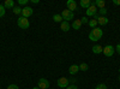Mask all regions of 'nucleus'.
<instances>
[{
  "label": "nucleus",
  "mask_w": 120,
  "mask_h": 89,
  "mask_svg": "<svg viewBox=\"0 0 120 89\" xmlns=\"http://www.w3.org/2000/svg\"><path fill=\"white\" fill-rule=\"evenodd\" d=\"M102 35H103V31H102V29H100V28H94V29H91V31H90V34H89V39L91 41H98L102 37Z\"/></svg>",
  "instance_id": "obj_1"
},
{
  "label": "nucleus",
  "mask_w": 120,
  "mask_h": 89,
  "mask_svg": "<svg viewBox=\"0 0 120 89\" xmlns=\"http://www.w3.org/2000/svg\"><path fill=\"white\" fill-rule=\"evenodd\" d=\"M17 24H18V27L21 28V29H28V28L30 27L29 19L25 18V17H22V16L17 19Z\"/></svg>",
  "instance_id": "obj_2"
},
{
  "label": "nucleus",
  "mask_w": 120,
  "mask_h": 89,
  "mask_svg": "<svg viewBox=\"0 0 120 89\" xmlns=\"http://www.w3.org/2000/svg\"><path fill=\"white\" fill-rule=\"evenodd\" d=\"M56 84H58V87L60 89H66L70 85V82H68V80L66 77H60L58 80V82H56Z\"/></svg>",
  "instance_id": "obj_3"
},
{
  "label": "nucleus",
  "mask_w": 120,
  "mask_h": 89,
  "mask_svg": "<svg viewBox=\"0 0 120 89\" xmlns=\"http://www.w3.org/2000/svg\"><path fill=\"white\" fill-rule=\"evenodd\" d=\"M61 17H63L64 21L68 22V21H71V19H73L75 15H73V12L70 11V10H63V12H61Z\"/></svg>",
  "instance_id": "obj_4"
},
{
  "label": "nucleus",
  "mask_w": 120,
  "mask_h": 89,
  "mask_svg": "<svg viewBox=\"0 0 120 89\" xmlns=\"http://www.w3.org/2000/svg\"><path fill=\"white\" fill-rule=\"evenodd\" d=\"M115 52V47H113L112 45H107L106 47H103V54L106 57H112Z\"/></svg>",
  "instance_id": "obj_5"
},
{
  "label": "nucleus",
  "mask_w": 120,
  "mask_h": 89,
  "mask_svg": "<svg viewBox=\"0 0 120 89\" xmlns=\"http://www.w3.org/2000/svg\"><path fill=\"white\" fill-rule=\"evenodd\" d=\"M37 87H38L40 89H48V88H49V82H48V80H46V78H40L38 83H37Z\"/></svg>",
  "instance_id": "obj_6"
},
{
  "label": "nucleus",
  "mask_w": 120,
  "mask_h": 89,
  "mask_svg": "<svg viewBox=\"0 0 120 89\" xmlns=\"http://www.w3.org/2000/svg\"><path fill=\"white\" fill-rule=\"evenodd\" d=\"M34 13V10L31 8V7H29V6H25V7H23L22 8V17H25V18H28V17H30Z\"/></svg>",
  "instance_id": "obj_7"
},
{
  "label": "nucleus",
  "mask_w": 120,
  "mask_h": 89,
  "mask_svg": "<svg viewBox=\"0 0 120 89\" xmlns=\"http://www.w3.org/2000/svg\"><path fill=\"white\" fill-rule=\"evenodd\" d=\"M95 19L97 21V24H100V25H106L109 22V19L106 16H95Z\"/></svg>",
  "instance_id": "obj_8"
},
{
  "label": "nucleus",
  "mask_w": 120,
  "mask_h": 89,
  "mask_svg": "<svg viewBox=\"0 0 120 89\" xmlns=\"http://www.w3.org/2000/svg\"><path fill=\"white\" fill-rule=\"evenodd\" d=\"M97 13V7L93 4L89 8H86V17H90V16H96Z\"/></svg>",
  "instance_id": "obj_9"
},
{
  "label": "nucleus",
  "mask_w": 120,
  "mask_h": 89,
  "mask_svg": "<svg viewBox=\"0 0 120 89\" xmlns=\"http://www.w3.org/2000/svg\"><path fill=\"white\" fill-rule=\"evenodd\" d=\"M67 5V10H70L71 12H73L75 10H77V3L75 1V0H68V1L66 3Z\"/></svg>",
  "instance_id": "obj_10"
},
{
  "label": "nucleus",
  "mask_w": 120,
  "mask_h": 89,
  "mask_svg": "<svg viewBox=\"0 0 120 89\" xmlns=\"http://www.w3.org/2000/svg\"><path fill=\"white\" fill-rule=\"evenodd\" d=\"M79 5H81V7H83V8H89L93 5V3L90 1V0H81V1H79Z\"/></svg>",
  "instance_id": "obj_11"
},
{
  "label": "nucleus",
  "mask_w": 120,
  "mask_h": 89,
  "mask_svg": "<svg viewBox=\"0 0 120 89\" xmlns=\"http://www.w3.org/2000/svg\"><path fill=\"white\" fill-rule=\"evenodd\" d=\"M78 71H79V65H71L70 69H68L70 75H76Z\"/></svg>",
  "instance_id": "obj_12"
},
{
  "label": "nucleus",
  "mask_w": 120,
  "mask_h": 89,
  "mask_svg": "<svg viewBox=\"0 0 120 89\" xmlns=\"http://www.w3.org/2000/svg\"><path fill=\"white\" fill-rule=\"evenodd\" d=\"M103 52V47L102 46H100V45H95L93 46V53L95 54H100V53H102Z\"/></svg>",
  "instance_id": "obj_13"
},
{
  "label": "nucleus",
  "mask_w": 120,
  "mask_h": 89,
  "mask_svg": "<svg viewBox=\"0 0 120 89\" xmlns=\"http://www.w3.org/2000/svg\"><path fill=\"white\" fill-rule=\"evenodd\" d=\"M82 27V21L81 19H75L73 23H72V28L75 30H79V28Z\"/></svg>",
  "instance_id": "obj_14"
},
{
  "label": "nucleus",
  "mask_w": 120,
  "mask_h": 89,
  "mask_svg": "<svg viewBox=\"0 0 120 89\" xmlns=\"http://www.w3.org/2000/svg\"><path fill=\"white\" fill-rule=\"evenodd\" d=\"M60 28H61L63 31H68L70 30V23L66 22V21H63L61 24H60Z\"/></svg>",
  "instance_id": "obj_15"
},
{
  "label": "nucleus",
  "mask_w": 120,
  "mask_h": 89,
  "mask_svg": "<svg viewBox=\"0 0 120 89\" xmlns=\"http://www.w3.org/2000/svg\"><path fill=\"white\" fill-rule=\"evenodd\" d=\"M4 7H5V8H13V7H15V3H13V0H5V3H4Z\"/></svg>",
  "instance_id": "obj_16"
},
{
  "label": "nucleus",
  "mask_w": 120,
  "mask_h": 89,
  "mask_svg": "<svg viewBox=\"0 0 120 89\" xmlns=\"http://www.w3.org/2000/svg\"><path fill=\"white\" fill-rule=\"evenodd\" d=\"M94 5H95L97 8H105V5H106V3L103 1V0H96V1L94 3Z\"/></svg>",
  "instance_id": "obj_17"
},
{
  "label": "nucleus",
  "mask_w": 120,
  "mask_h": 89,
  "mask_svg": "<svg viewBox=\"0 0 120 89\" xmlns=\"http://www.w3.org/2000/svg\"><path fill=\"white\" fill-rule=\"evenodd\" d=\"M53 21L54 22H56V23H61L63 21H64V19H63V17H61V15H54L53 16Z\"/></svg>",
  "instance_id": "obj_18"
},
{
  "label": "nucleus",
  "mask_w": 120,
  "mask_h": 89,
  "mask_svg": "<svg viewBox=\"0 0 120 89\" xmlns=\"http://www.w3.org/2000/svg\"><path fill=\"white\" fill-rule=\"evenodd\" d=\"M88 24H89V27L91 28V29H94V28L97 27V21H96V19H90Z\"/></svg>",
  "instance_id": "obj_19"
},
{
  "label": "nucleus",
  "mask_w": 120,
  "mask_h": 89,
  "mask_svg": "<svg viewBox=\"0 0 120 89\" xmlns=\"http://www.w3.org/2000/svg\"><path fill=\"white\" fill-rule=\"evenodd\" d=\"M79 70L81 71H88L89 70V65L86 63H82L81 65H79Z\"/></svg>",
  "instance_id": "obj_20"
},
{
  "label": "nucleus",
  "mask_w": 120,
  "mask_h": 89,
  "mask_svg": "<svg viewBox=\"0 0 120 89\" xmlns=\"http://www.w3.org/2000/svg\"><path fill=\"white\" fill-rule=\"evenodd\" d=\"M12 10H13V13H16V15H22V8L19 7V6H15Z\"/></svg>",
  "instance_id": "obj_21"
},
{
  "label": "nucleus",
  "mask_w": 120,
  "mask_h": 89,
  "mask_svg": "<svg viewBox=\"0 0 120 89\" xmlns=\"http://www.w3.org/2000/svg\"><path fill=\"white\" fill-rule=\"evenodd\" d=\"M5 7H4V5H0V18L1 17H4L5 16Z\"/></svg>",
  "instance_id": "obj_22"
},
{
  "label": "nucleus",
  "mask_w": 120,
  "mask_h": 89,
  "mask_svg": "<svg viewBox=\"0 0 120 89\" xmlns=\"http://www.w3.org/2000/svg\"><path fill=\"white\" fill-rule=\"evenodd\" d=\"M95 89H107V85L105 84V83H100V84H97L96 85V88Z\"/></svg>",
  "instance_id": "obj_23"
},
{
  "label": "nucleus",
  "mask_w": 120,
  "mask_h": 89,
  "mask_svg": "<svg viewBox=\"0 0 120 89\" xmlns=\"http://www.w3.org/2000/svg\"><path fill=\"white\" fill-rule=\"evenodd\" d=\"M98 12H100V15H101V16H106V13H107V8H100V10H98Z\"/></svg>",
  "instance_id": "obj_24"
},
{
  "label": "nucleus",
  "mask_w": 120,
  "mask_h": 89,
  "mask_svg": "<svg viewBox=\"0 0 120 89\" xmlns=\"http://www.w3.org/2000/svg\"><path fill=\"white\" fill-rule=\"evenodd\" d=\"M81 21H82V24H86V23H89V19H88L86 16L82 17V18H81Z\"/></svg>",
  "instance_id": "obj_25"
},
{
  "label": "nucleus",
  "mask_w": 120,
  "mask_h": 89,
  "mask_svg": "<svg viewBox=\"0 0 120 89\" xmlns=\"http://www.w3.org/2000/svg\"><path fill=\"white\" fill-rule=\"evenodd\" d=\"M29 3V0H18V4L19 5H26Z\"/></svg>",
  "instance_id": "obj_26"
},
{
  "label": "nucleus",
  "mask_w": 120,
  "mask_h": 89,
  "mask_svg": "<svg viewBox=\"0 0 120 89\" xmlns=\"http://www.w3.org/2000/svg\"><path fill=\"white\" fill-rule=\"evenodd\" d=\"M7 89H18V85L17 84H10L7 87Z\"/></svg>",
  "instance_id": "obj_27"
},
{
  "label": "nucleus",
  "mask_w": 120,
  "mask_h": 89,
  "mask_svg": "<svg viewBox=\"0 0 120 89\" xmlns=\"http://www.w3.org/2000/svg\"><path fill=\"white\" fill-rule=\"evenodd\" d=\"M66 89H78V87H77L76 84H70Z\"/></svg>",
  "instance_id": "obj_28"
},
{
  "label": "nucleus",
  "mask_w": 120,
  "mask_h": 89,
  "mask_svg": "<svg viewBox=\"0 0 120 89\" xmlns=\"http://www.w3.org/2000/svg\"><path fill=\"white\" fill-rule=\"evenodd\" d=\"M113 4L114 5H120V0H113Z\"/></svg>",
  "instance_id": "obj_29"
},
{
  "label": "nucleus",
  "mask_w": 120,
  "mask_h": 89,
  "mask_svg": "<svg viewBox=\"0 0 120 89\" xmlns=\"http://www.w3.org/2000/svg\"><path fill=\"white\" fill-rule=\"evenodd\" d=\"M115 49H116V51H118V53L120 54V43H119V45H118V46L115 47Z\"/></svg>",
  "instance_id": "obj_30"
},
{
  "label": "nucleus",
  "mask_w": 120,
  "mask_h": 89,
  "mask_svg": "<svg viewBox=\"0 0 120 89\" xmlns=\"http://www.w3.org/2000/svg\"><path fill=\"white\" fill-rule=\"evenodd\" d=\"M33 4H38V0H31Z\"/></svg>",
  "instance_id": "obj_31"
},
{
  "label": "nucleus",
  "mask_w": 120,
  "mask_h": 89,
  "mask_svg": "<svg viewBox=\"0 0 120 89\" xmlns=\"http://www.w3.org/2000/svg\"><path fill=\"white\" fill-rule=\"evenodd\" d=\"M33 89H40V88H38V87H34Z\"/></svg>",
  "instance_id": "obj_32"
},
{
  "label": "nucleus",
  "mask_w": 120,
  "mask_h": 89,
  "mask_svg": "<svg viewBox=\"0 0 120 89\" xmlns=\"http://www.w3.org/2000/svg\"><path fill=\"white\" fill-rule=\"evenodd\" d=\"M119 82H120V77H119Z\"/></svg>",
  "instance_id": "obj_33"
},
{
  "label": "nucleus",
  "mask_w": 120,
  "mask_h": 89,
  "mask_svg": "<svg viewBox=\"0 0 120 89\" xmlns=\"http://www.w3.org/2000/svg\"><path fill=\"white\" fill-rule=\"evenodd\" d=\"M119 74H120V69H119Z\"/></svg>",
  "instance_id": "obj_34"
}]
</instances>
